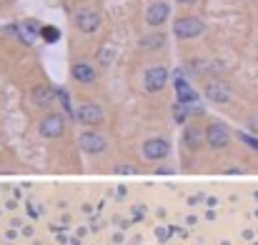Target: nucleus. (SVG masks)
Masks as SVG:
<instances>
[{"instance_id":"nucleus-1","label":"nucleus","mask_w":258,"mask_h":245,"mask_svg":"<svg viewBox=\"0 0 258 245\" xmlns=\"http://www.w3.org/2000/svg\"><path fill=\"white\" fill-rule=\"evenodd\" d=\"M203 30H206L203 20H198V18H193V15L178 18V20L173 23V33H175L178 38H198Z\"/></svg>"},{"instance_id":"nucleus-2","label":"nucleus","mask_w":258,"mask_h":245,"mask_svg":"<svg viewBox=\"0 0 258 245\" xmlns=\"http://www.w3.org/2000/svg\"><path fill=\"white\" fill-rule=\"evenodd\" d=\"M38 130H40L43 138H50V140H53V138H60L63 130H66V118H63L60 113H48V115L40 120Z\"/></svg>"},{"instance_id":"nucleus-3","label":"nucleus","mask_w":258,"mask_h":245,"mask_svg":"<svg viewBox=\"0 0 258 245\" xmlns=\"http://www.w3.org/2000/svg\"><path fill=\"white\" fill-rule=\"evenodd\" d=\"M206 143L211 145V148H216V150H221V148H226L228 143H231V130L223 125V123H211L208 128H206Z\"/></svg>"},{"instance_id":"nucleus-4","label":"nucleus","mask_w":258,"mask_h":245,"mask_svg":"<svg viewBox=\"0 0 258 245\" xmlns=\"http://www.w3.org/2000/svg\"><path fill=\"white\" fill-rule=\"evenodd\" d=\"M168 75H171L168 68H163V65H153V68H148L146 75H143V88H146L148 93H158V90L166 88Z\"/></svg>"},{"instance_id":"nucleus-5","label":"nucleus","mask_w":258,"mask_h":245,"mask_svg":"<svg viewBox=\"0 0 258 245\" xmlns=\"http://www.w3.org/2000/svg\"><path fill=\"white\" fill-rule=\"evenodd\" d=\"M78 120L88 125V128H95V125H100L103 120H105V113H103V108L98 105V103H83L81 108H78Z\"/></svg>"},{"instance_id":"nucleus-6","label":"nucleus","mask_w":258,"mask_h":245,"mask_svg":"<svg viewBox=\"0 0 258 245\" xmlns=\"http://www.w3.org/2000/svg\"><path fill=\"white\" fill-rule=\"evenodd\" d=\"M168 153H171V145L163 138H151V140L143 143V158L146 160H163V158H168Z\"/></svg>"},{"instance_id":"nucleus-7","label":"nucleus","mask_w":258,"mask_h":245,"mask_svg":"<svg viewBox=\"0 0 258 245\" xmlns=\"http://www.w3.org/2000/svg\"><path fill=\"white\" fill-rule=\"evenodd\" d=\"M81 148L86 150L88 155H98V153H103V150H105V138H103L100 133L86 130V133L81 135Z\"/></svg>"},{"instance_id":"nucleus-8","label":"nucleus","mask_w":258,"mask_h":245,"mask_svg":"<svg viewBox=\"0 0 258 245\" xmlns=\"http://www.w3.org/2000/svg\"><path fill=\"white\" fill-rule=\"evenodd\" d=\"M168 15H171L168 3H153V5L146 10V23L153 25V28H158V25H163V23L168 20Z\"/></svg>"},{"instance_id":"nucleus-9","label":"nucleus","mask_w":258,"mask_h":245,"mask_svg":"<svg viewBox=\"0 0 258 245\" xmlns=\"http://www.w3.org/2000/svg\"><path fill=\"white\" fill-rule=\"evenodd\" d=\"M206 98L213 103H228L231 100V88L221 80H211L206 83Z\"/></svg>"},{"instance_id":"nucleus-10","label":"nucleus","mask_w":258,"mask_h":245,"mask_svg":"<svg viewBox=\"0 0 258 245\" xmlns=\"http://www.w3.org/2000/svg\"><path fill=\"white\" fill-rule=\"evenodd\" d=\"M76 25H78V30H83V33H93V30L100 25V15H98L95 10H78Z\"/></svg>"},{"instance_id":"nucleus-11","label":"nucleus","mask_w":258,"mask_h":245,"mask_svg":"<svg viewBox=\"0 0 258 245\" xmlns=\"http://www.w3.org/2000/svg\"><path fill=\"white\" fill-rule=\"evenodd\" d=\"M53 100H55V90H53L50 85H35V88H33V103H35V105L48 108Z\"/></svg>"},{"instance_id":"nucleus-12","label":"nucleus","mask_w":258,"mask_h":245,"mask_svg":"<svg viewBox=\"0 0 258 245\" xmlns=\"http://www.w3.org/2000/svg\"><path fill=\"white\" fill-rule=\"evenodd\" d=\"M71 73H73L76 80L83 83V85H90V83L95 80V68H93L90 63H76Z\"/></svg>"},{"instance_id":"nucleus-13","label":"nucleus","mask_w":258,"mask_h":245,"mask_svg":"<svg viewBox=\"0 0 258 245\" xmlns=\"http://www.w3.org/2000/svg\"><path fill=\"white\" fill-rule=\"evenodd\" d=\"M163 45H166V35L163 33H151V35L141 38V48H146V50H161Z\"/></svg>"},{"instance_id":"nucleus-14","label":"nucleus","mask_w":258,"mask_h":245,"mask_svg":"<svg viewBox=\"0 0 258 245\" xmlns=\"http://www.w3.org/2000/svg\"><path fill=\"white\" fill-rule=\"evenodd\" d=\"M175 90H178V100H180V103H193V100L198 98V95H196V90H193L185 80L175 83Z\"/></svg>"},{"instance_id":"nucleus-15","label":"nucleus","mask_w":258,"mask_h":245,"mask_svg":"<svg viewBox=\"0 0 258 245\" xmlns=\"http://www.w3.org/2000/svg\"><path fill=\"white\" fill-rule=\"evenodd\" d=\"M198 143H201V133H198L196 128H185V133H183V145L190 148V150H196Z\"/></svg>"},{"instance_id":"nucleus-16","label":"nucleus","mask_w":258,"mask_h":245,"mask_svg":"<svg viewBox=\"0 0 258 245\" xmlns=\"http://www.w3.org/2000/svg\"><path fill=\"white\" fill-rule=\"evenodd\" d=\"M40 38L48 40V43H55V40L60 38V30L53 28V25H45V28H40Z\"/></svg>"},{"instance_id":"nucleus-17","label":"nucleus","mask_w":258,"mask_h":245,"mask_svg":"<svg viewBox=\"0 0 258 245\" xmlns=\"http://www.w3.org/2000/svg\"><path fill=\"white\" fill-rule=\"evenodd\" d=\"M185 118H188V108H183V103H180V105H175V120H178V123H183Z\"/></svg>"},{"instance_id":"nucleus-18","label":"nucleus","mask_w":258,"mask_h":245,"mask_svg":"<svg viewBox=\"0 0 258 245\" xmlns=\"http://www.w3.org/2000/svg\"><path fill=\"white\" fill-rule=\"evenodd\" d=\"M248 128H251L253 133H258V113H256V115H251V120H248Z\"/></svg>"},{"instance_id":"nucleus-19","label":"nucleus","mask_w":258,"mask_h":245,"mask_svg":"<svg viewBox=\"0 0 258 245\" xmlns=\"http://www.w3.org/2000/svg\"><path fill=\"white\" fill-rule=\"evenodd\" d=\"M241 138H243V143H248V145H253V148H256V150H258V140H253V138H248V135H241Z\"/></svg>"},{"instance_id":"nucleus-20","label":"nucleus","mask_w":258,"mask_h":245,"mask_svg":"<svg viewBox=\"0 0 258 245\" xmlns=\"http://www.w3.org/2000/svg\"><path fill=\"white\" fill-rule=\"evenodd\" d=\"M178 3H183V5H190V3H196V0H178Z\"/></svg>"}]
</instances>
